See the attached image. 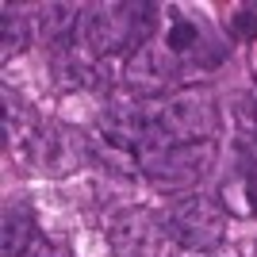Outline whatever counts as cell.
Segmentation results:
<instances>
[{
  "mask_svg": "<svg viewBox=\"0 0 257 257\" xmlns=\"http://www.w3.org/2000/svg\"><path fill=\"white\" fill-rule=\"evenodd\" d=\"M158 27V8L154 4H92L81 20L85 46L100 58L111 54H135L150 43Z\"/></svg>",
  "mask_w": 257,
  "mask_h": 257,
  "instance_id": "6da1fadb",
  "label": "cell"
},
{
  "mask_svg": "<svg viewBox=\"0 0 257 257\" xmlns=\"http://www.w3.org/2000/svg\"><path fill=\"white\" fill-rule=\"evenodd\" d=\"M165 234L173 242H181L184 249L207 253L226 234V211L223 204H215L207 196H196V192L181 196V200H173L169 215H165Z\"/></svg>",
  "mask_w": 257,
  "mask_h": 257,
  "instance_id": "7a4b0ae2",
  "label": "cell"
},
{
  "mask_svg": "<svg viewBox=\"0 0 257 257\" xmlns=\"http://www.w3.org/2000/svg\"><path fill=\"white\" fill-rule=\"evenodd\" d=\"M158 123L161 131L169 135L173 146H188V142H215V131H219V111H215V100L200 88H184V92H173L169 100L158 104Z\"/></svg>",
  "mask_w": 257,
  "mask_h": 257,
  "instance_id": "3957f363",
  "label": "cell"
},
{
  "mask_svg": "<svg viewBox=\"0 0 257 257\" xmlns=\"http://www.w3.org/2000/svg\"><path fill=\"white\" fill-rule=\"evenodd\" d=\"M215 165V142H188V146H169L158 158L142 165V173L161 188H184L196 184Z\"/></svg>",
  "mask_w": 257,
  "mask_h": 257,
  "instance_id": "277c9868",
  "label": "cell"
},
{
  "mask_svg": "<svg viewBox=\"0 0 257 257\" xmlns=\"http://www.w3.org/2000/svg\"><path fill=\"white\" fill-rule=\"evenodd\" d=\"M177 73H181V62L165 46H150V43L139 46L135 54H127V65H123V81H127L131 92H139V100L161 96Z\"/></svg>",
  "mask_w": 257,
  "mask_h": 257,
  "instance_id": "5b68a950",
  "label": "cell"
},
{
  "mask_svg": "<svg viewBox=\"0 0 257 257\" xmlns=\"http://www.w3.org/2000/svg\"><path fill=\"white\" fill-rule=\"evenodd\" d=\"M173 20L169 27H165V50L177 58L181 65H219L223 62V50H211V39H207V31L200 27L196 20H188V16H181V12H169Z\"/></svg>",
  "mask_w": 257,
  "mask_h": 257,
  "instance_id": "8992f818",
  "label": "cell"
},
{
  "mask_svg": "<svg viewBox=\"0 0 257 257\" xmlns=\"http://www.w3.org/2000/svg\"><path fill=\"white\" fill-rule=\"evenodd\" d=\"M219 204L226 215L257 223V165H242L219 184Z\"/></svg>",
  "mask_w": 257,
  "mask_h": 257,
  "instance_id": "52a82bcc",
  "label": "cell"
},
{
  "mask_svg": "<svg viewBox=\"0 0 257 257\" xmlns=\"http://www.w3.org/2000/svg\"><path fill=\"white\" fill-rule=\"evenodd\" d=\"M111 246L119 257H150L154 253V223L142 211H127L111 223Z\"/></svg>",
  "mask_w": 257,
  "mask_h": 257,
  "instance_id": "ba28073f",
  "label": "cell"
},
{
  "mask_svg": "<svg viewBox=\"0 0 257 257\" xmlns=\"http://www.w3.org/2000/svg\"><path fill=\"white\" fill-rule=\"evenodd\" d=\"M39 223L27 204H8L4 211V257H27L31 246L39 242Z\"/></svg>",
  "mask_w": 257,
  "mask_h": 257,
  "instance_id": "9c48e42d",
  "label": "cell"
},
{
  "mask_svg": "<svg viewBox=\"0 0 257 257\" xmlns=\"http://www.w3.org/2000/svg\"><path fill=\"white\" fill-rule=\"evenodd\" d=\"M81 20H85V16H81L73 4H46V8L39 12V31H43L50 50L62 54V50L73 46V35H77V23Z\"/></svg>",
  "mask_w": 257,
  "mask_h": 257,
  "instance_id": "30bf717a",
  "label": "cell"
},
{
  "mask_svg": "<svg viewBox=\"0 0 257 257\" xmlns=\"http://www.w3.org/2000/svg\"><path fill=\"white\" fill-rule=\"evenodd\" d=\"M23 46H27V23H23L20 12L4 8V62L12 54H20Z\"/></svg>",
  "mask_w": 257,
  "mask_h": 257,
  "instance_id": "8fae6325",
  "label": "cell"
},
{
  "mask_svg": "<svg viewBox=\"0 0 257 257\" xmlns=\"http://www.w3.org/2000/svg\"><path fill=\"white\" fill-rule=\"evenodd\" d=\"M230 35L242 39V43H253L257 39V0L234 8V16H230Z\"/></svg>",
  "mask_w": 257,
  "mask_h": 257,
  "instance_id": "7c38bea8",
  "label": "cell"
},
{
  "mask_svg": "<svg viewBox=\"0 0 257 257\" xmlns=\"http://www.w3.org/2000/svg\"><path fill=\"white\" fill-rule=\"evenodd\" d=\"M27 257H69V253H65L58 242H50V238H39V242L31 246V253H27Z\"/></svg>",
  "mask_w": 257,
  "mask_h": 257,
  "instance_id": "4fadbf2b",
  "label": "cell"
}]
</instances>
